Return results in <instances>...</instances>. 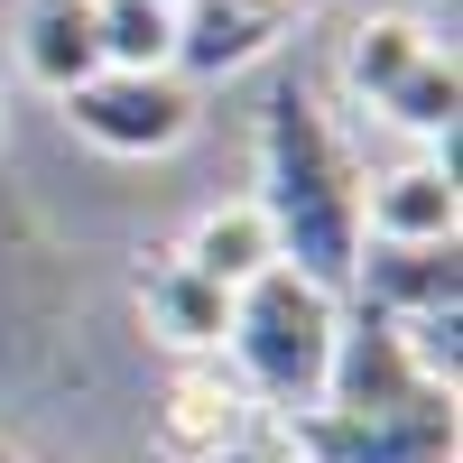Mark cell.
Listing matches in <instances>:
<instances>
[{
  "mask_svg": "<svg viewBox=\"0 0 463 463\" xmlns=\"http://www.w3.org/2000/svg\"><path fill=\"white\" fill-rule=\"evenodd\" d=\"M454 102H463V84H454V37H445V47L380 102V121L408 130V139H427V148H454Z\"/></svg>",
  "mask_w": 463,
  "mask_h": 463,
  "instance_id": "13",
  "label": "cell"
},
{
  "mask_svg": "<svg viewBox=\"0 0 463 463\" xmlns=\"http://www.w3.org/2000/svg\"><path fill=\"white\" fill-rule=\"evenodd\" d=\"M158 10H185V0H158Z\"/></svg>",
  "mask_w": 463,
  "mask_h": 463,
  "instance_id": "16",
  "label": "cell"
},
{
  "mask_svg": "<svg viewBox=\"0 0 463 463\" xmlns=\"http://www.w3.org/2000/svg\"><path fill=\"white\" fill-rule=\"evenodd\" d=\"M334 343H343V288L306 279V269H269L232 297V325H222V353L241 399L260 417H306L325 408V371H334Z\"/></svg>",
  "mask_w": 463,
  "mask_h": 463,
  "instance_id": "2",
  "label": "cell"
},
{
  "mask_svg": "<svg viewBox=\"0 0 463 463\" xmlns=\"http://www.w3.org/2000/svg\"><path fill=\"white\" fill-rule=\"evenodd\" d=\"M93 47L111 74H176V10H158V0H93Z\"/></svg>",
  "mask_w": 463,
  "mask_h": 463,
  "instance_id": "12",
  "label": "cell"
},
{
  "mask_svg": "<svg viewBox=\"0 0 463 463\" xmlns=\"http://www.w3.org/2000/svg\"><path fill=\"white\" fill-rule=\"evenodd\" d=\"M241 10H250V19H269V28H279V37H288V28H297L306 10H316V0H241Z\"/></svg>",
  "mask_w": 463,
  "mask_h": 463,
  "instance_id": "15",
  "label": "cell"
},
{
  "mask_svg": "<svg viewBox=\"0 0 463 463\" xmlns=\"http://www.w3.org/2000/svg\"><path fill=\"white\" fill-rule=\"evenodd\" d=\"M250 417H260V408L241 399V380H232L222 362H185V371H176V390H167V445L204 463L222 436H241Z\"/></svg>",
  "mask_w": 463,
  "mask_h": 463,
  "instance_id": "11",
  "label": "cell"
},
{
  "mask_svg": "<svg viewBox=\"0 0 463 463\" xmlns=\"http://www.w3.org/2000/svg\"><path fill=\"white\" fill-rule=\"evenodd\" d=\"M269 232H279V260L306 279L343 288L362 260V167L353 148L334 139V121L316 111V93H269L260 102V195Z\"/></svg>",
  "mask_w": 463,
  "mask_h": 463,
  "instance_id": "1",
  "label": "cell"
},
{
  "mask_svg": "<svg viewBox=\"0 0 463 463\" xmlns=\"http://www.w3.org/2000/svg\"><path fill=\"white\" fill-rule=\"evenodd\" d=\"M65 130L102 148V158H167V148L195 139V84L185 74H84L65 102Z\"/></svg>",
  "mask_w": 463,
  "mask_h": 463,
  "instance_id": "3",
  "label": "cell"
},
{
  "mask_svg": "<svg viewBox=\"0 0 463 463\" xmlns=\"http://www.w3.org/2000/svg\"><path fill=\"white\" fill-rule=\"evenodd\" d=\"M139 316H148V334H158L176 362H213L222 353V325H232V297L167 250V260L139 269Z\"/></svg>",
  "mask_w": 463,
  "mask_h": 463,
  "instance_id": "6",
  "label": "cell"
},
{
  "mask_svg": "<svg viewBox=\"0 0 463 463\" xmlns=\"http://www.w3.org/2000/svg\"><path fill=\"white\" fill-rule=\"evenodd\" d=\"M288 436L306 463H454V399H417L390 417L306 408V417H288Z\"/></svg>",
  "mask_w": 463,
  "mask_h": 463,
  "instance_id": "4",
  "label": "cell"
},
{
  "mask_svg": "<svg viewBox=\"0 0 463 463\" xmlns=\"http://www.w3.org/2000/svg\"><path fill=\"white\" fill-rule=\"evenodd\" d=\"M176 260L195 269V279H213L222 297H241L250 279H269V269H279V232H269V213H260L250 195H232V204H204L195 222H185Z\"/></svg>",
  "mask_w": 463,
  "mask_h": 463,
  "instance_id": "7",
  "label": "cell"
},
{
  "mask_svg": "<svg viewBox=\"0 0 463 463\" xmlns=\"http://www.w3.org/2000/svg\"><path fill=\"white\" fill-rule=\"evenodd\" d=\"M463 232V185H454V148H427L408 167L362 176V241L380 250H445Z\"/></svg>",
  "mask_w": 463,
  "mask_h": 463,
  "instance_id": "5",
  "label": "cell"
},
{
  "mask_svg": "<svg viewBox=\"0 0 463 463\" xmlns=\"http://www.w3.org/2000/svg\"><path fill=\"white\" fill-rule=\"evenodd\" d=\"M19 74H28L47 102H65L84 74H102L93 0H19Z\"/></svg>",
  "mask_w": 463,
  "mask_h": 463,
  "instance_id": "9",
  "label": "cell"
},
{
  "mask_svg": "<svg viewBox=\"0 0 463 463\" xmlns=\"http://www.w3.org/2000/svg\"><path fill=\"white\" fill-rule=\"evenodd\" d=\"M269 47H279V28L250 19L241 0H185L176 10V74L185 84H222V74L260 65Z\"/></svg>",
  "mask_w": 463,
  "mask_h": 463,
  "instance_id": "10",
  "label": "cell"
},
{
  "mask_svg": "<svg viewBox=\"0 0 463 463\" xmlns=\"http://www.w3.org/2000/svg\"><path fill=\"white\" fill-rule=\"evenodd\" d=\"M436 47H445V37L417 19V10H362L353 37H343V93H353L362 111H380V102H390Z\"/></svg>",
  "mask_w": 463,
  "mask_h": 463,
  "instance_id": "8",
  "label": "cell"
},
{
  "mask_svg": "<svg viewBox=\"0 0 463 463\" xmlns=\"http://www.w3.org/2000/svg\"><path fill=\"white\" fill-rule=\"evenodd\" d=\"M204 463H306V454H297V436H288V417H250V427L222 436Z\"/></svg>",
  "mask_w": 463,
  "mask_h": 463,
  "instance_id": "14",
  "label": "cell"
}]
</instances>
